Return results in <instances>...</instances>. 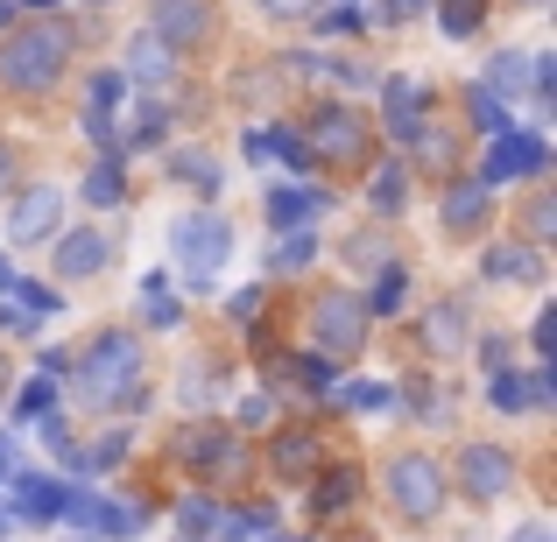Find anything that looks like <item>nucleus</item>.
Wrapping results in <instances>:
<instances>
[{
    "label": "nucleus",
    "instance_id": "nucleus-1",
    "mask_svg": "<svg viewBox=\"0 0 557 542\" xmlns=\"http://www.w3.org/2000/svg\"><path fill=\"white\" fill-rule=\"evenodd\" d=\"M64 64H71V28L64 22H36V28H22V36L0 50V78H8L14 92H42V85H57Z\"/></svg>",
    "mask_w": 557,
    "mask_h": 542
},
{
    "label": "nucleus",
    "instance_id": "nucleus-2",
    "mask_svg": "<svg viewBox=\"0 0 557 542\" xmlns=\"http://www.w3.org/2000/svg\"><path fill=\"white\" fill-rule=\"evenodd\" d=\"M135 374H141L135 339H127V331H107V339L85 353L78 388H85V402H92V408H113V402H135Z\"/></svg>",
    "mask_w": 557,
    "mask_h": 542
},
{
    "label": "nucleus",
    "instance_id": "nucleus-3",
    "mask_svg": "<svg viewBox=\"0 0 557 542\" xmlns=\"http://www.w3.org/2000/svg\"><path fill=\"white\" fill-rule=\"evenodd\" d=\"M170 240H177V261H184L190 282L212 289V282H219V268H226V254H233L226 218H219V212H184L177 226H170Z\"/></svg>",
    "mask_w": 557,
    "mask_h": 542
},
{
    "label": "nucleus",
    "instance_id": "nucleus-4",
    "mask_svg": "<svg viewBox=\"0 0 557 542\" xmlns=\"http://www.w3.org/2000/svg\"><path fill=\"white\" fill-rule=\"evenodd\" d=\"M311 339L325 345L332 360H360V345H368V303L360 297H325L311 311Z\"/></svg>",
    "mask_w": 557,
    "mask_h": 542
},
{
    "label": "nucleus",
    "instance_id": "nucleus-5",
    "mask_svg": "<svg viewBox=\"0 0 557 542\" xmlns=\"http://www.w3.org/2000/svg\"><path fill=\"white\" fill-rule=\"evenodd\" d=\"M388 501L403 507L409 521H431L437 507H445V472H437L431 458H395L388 465Z\"/></svg>",
    "mask_w": 557,
    "mask_h": 542
},
{
    "label": "nucleus",
    "instance_id": "nucleus-6",
    "mask_svg": "<svg viewBox=\"0 0 557 542\" xmlns=\"http://www.w3.org/2000/svg\"><path fill=\"white\" fill-rule=\"evenodd\" d=\"M544 135H536V127H502V135H494V149H487V177L480 184H516V177H536V169H544Z\"/></svg>",
    "mask_w": 557,
    "mask_h": 542
},
{
    "label": "nucleus",
    "instance_id": "nucleus-7",
    "mask_svg": "<svg viewBox=\"0 0 557 542\" xmlns=\"http://www.w3.org/2000/svg\"><path fill=\"white\" fill-rule=\"evenodd\" d=\"M304 155H325V163H360L368 155V135H360V121L346 106H325L318 113V135H311V149Z\"/></svg>",
    "mask_w": 557,
    "mask_h": 542
},
{
    "label": "nucleus",
    "instance_id": "nucleus-8",
    "mask_svg": "<svg viewBox=\"0 0 557 542\" xmlns=\"http://www.w3.org/2000/svg\"><path fill=\"white\" fill-rule=\"evenodd\" d=\"M57 226H64V198H57L50 184H42V190H22V204H14V218H8L14 247H36V240H50Z\"/></svg>",
    "mask_w": 557,
    "mask_h": 542
},
{
    "label": "nucleus",
    "instance_id": "nucleus-9",
    "mask_svg": "<svg viewBox=\"0 0 557 542\" xmlns=\"http://www.w3.org/2000/svg\"><path fill=\"white\" fill-rule=\"evenodd\" d=\"M149 14H156L149 36L163 42V50L170 42H205V28H212V0H156Z\"/></svg>",
    "mask_w": 557,
    "mask_h": 542
},
{
    "label": "nucleus",
    "instance_id": "nucleus-10",
    "mask_svg": "<svg viewBox=\"0 0 557 542\" xmlns=\"http://www.w3.org/2000/svg\"><path fill=\"white\" fill-rule=\"evenodd\" d=\"M459 472H466V493H480V501H494V493L516 479V465H508V451H494V444H473L459 458Z\"/></svg>",
    "mask_w": 557,
    "mask_h": 542
},
{
    "label": "nucleus",
    "instance_id": "nucleus-11",
    "mask_svg": "<svg viewBox=\"0 0 557 542\" xmlns=\"http://www.w3.org/2000/svg\"><path fill=\"white\" fill-rule=\"evenodd\" d=\"M381 106H388V135L395 141H417L423 135V85L417 78H388Z\"/></svg>",
    "mask_w": 557,
    "mask_h": 542
},
{
    "label": "nucleus",
    "instance_id": "nucleus-12",
    "mask_svg": "<svg viewBox=\"0 0 557 542\" xmlns=\"http://www.w3.org/2000/svg\"><path fill=\"white\" fill-rule=\"evenodd\" d=\"M64 501H71V493L57 487V479L14 472V515H22V521H57V515H64Z\"/></svg>",
    "mask_w": 557,
    "mask_h": 542
},
{
    "label": "nucleus",
    "instance_id": "nucleus-13",
    "mask_svg": "<svg viewBox=\"0 0 557 542\" xmlns=\"http://www.w3.org/2000/svg\"><path fill=\"white\" fill-rule=\"evenodd\" d=\"M325 204V190H311V184H283V190H269V226H289L297 232L304 218Z\"/></svg>",
    "mask_w": 557,
    "mask_h": 542
},
{
    "label": "nucleus",
    "instance_id": "nucleus-14",
    "mask_svg": "<svg viewBox=\"0 0 557 542\" xmlns=\"http://www.w3.org/2000/svg\"><path fill=\"white\" fill-rule=\"evenodd\" d=\"M480 268H487L494 282H544V254H530V247H487Z\"/></svg>",
    "mask_w": 557,
    "mask_h": 542
},
{
    "label": "nucleus",
    "instance_id": "nucleus-15",
    "mask_svg": "<svg viewBox=\"0 0 557 542\" xmlns=\"http://www.w3.org/2000/svg\"><path fill=\"white\" fill-rule=\"evenodd\" d=\"M184 458L205 465V472H219V465H233V437L212 430V423H190V430H184Z\"/></svg>",
    "mask_w": 557,
    "mask_h": 542
},
{
    "label": "nucleus",
    "instance_id": "nucleus-16",
    "mask_svg": "<svg viewBox=\"0 0 557 542\" xmlns=\"http://www.w3.org/2000/svg\"><path fill=\"white\" fill-rule=\"evenodd\" d=\"M57 268L64 275H99L107 268V240H99V232H71V240L57 247Z\"/></svg>",
    "mask_w": 557,
    "mask_h": 542
},
{
    "label": "nucleus",
    "instance_id": "nucleus-17",
    "mask_svg": "<svg viewBox=\"0 0 557 542\" xmlns=\"http://www.w3.org/2000/svg\"><path fill=\"white\" fill-rule=\"evenodd\" d=\"M487 218V184H459L445 198V232H473Z\"/></svg>",
    "mask_w": 557,
    "mask_h": 542
},
{
    "label": "nucleus",
    "instance_id": "nucleus-18",
    "mask_svg": "<svg viewBox=\"0 0 557 542\" xmlns=\"http://www.w3.org/2000/svg\"><path fill=\"white\" fill-rule=\"evenodd\" d=\"M247 155H255V163H289V169H297L304 141L289 135V127H261V135H247Z\"/></svg>",
    "mask_w": 557,
    "mask_h": 542
},
{
    "label": "nucleus",
    "instance_id": "nucleus-19",
    "mask_svg": "<svg viewBox=\"0 0 557 542\" xmlns=\"http://www.w3.org/2000/svg\"><path fill=\"white\" fill-rule=\"evenodd\" d=\"M487 394H494V408H536L550 394V380H522V374H508V366H502Z\"/></svg>",
    "mask_w": 557,
    "mask_h": 542
},
{
    "label": "nucleus",
    "instance_id": "nucleus-20",
    "mask_svg": "<svg viewBox=\"0 0 557 542\" xmlns=\"http://www.w3.org/2000/svg\"><path fill=\"white\" fill-rule=\"evenodd\" d=\"M311 465H318V444H311V437H304V430L275 437V472H283V479H304V472H311Z\"/></svg>",
    "mask_w": 557,
    "mask_h": 542
},
{
    "label": "nucleus",
    "instance_id": "nucleus-21",
    "mask_svg": "<svg viewBox=\"0 0 557 542\" xmlns=\"http://www.w3.org/2000/svg\"><path fill=\"white\" fill-rule=\"evenodd\" d=\"M141 317H149V325H177V289L163 282V275H149V282H141Z\"/></svg>",
    "mask_w": 557,
    "mask_h": 542
},
{
    "label": "nucleus",
    "instance_id": "nucleus-22",
    "mask_svg": "<svg viewBox=\"0 0 557 542\" xmlns=\"http://www.w3.org/2000/svg\"><path fill=\"white\" fill-rule=\"evenodd\" d=\"M163 169H170V177H184V184H198V190H219V163H212V155H198V149H177Z\"/></svg>",
    "mask_w": 557,
    "mask_h": 542
},
{
    "label": "nucleus",
    "instance_id": "nucleus-23",
    "mask_svg": "<svg viewBox=\"0 0 557 542\" xmlns=\"http://www.w3.org/2000/svg\"><path fill=\"white\" fill-rule=\"evenodd\" d=\"M127 71H135L141 85H163V78H170V50H163L156 36H141V42H135V56H127Z\"/></svg>",
    "mask_w": 557,
    "mask_h": 542
},
{
    "label": "nucleus",
    "instance_id": "nucleus-24",
    "mask_svg": "<svg viewBox=\"0 0 557 542\" xmlns=\"http://www.w3.org/2000/svg\"><path fill=\"white\" fill-rule=\"evenodd\" d=\"M275 374H289L297 388H311V394H332V366L325 360H269Z\"/></svg>",
    "mask_w": 557,
    "mask_h": 542
},
{
    "label": "nucleus",
    "instance_id": "nucleus-25",
    "mask_svg": "<svg viewBox=\"0 0 557 542\" xmlns=\"http://www.w3.org/2000/svg\"><path fill=\"white\" fill-rule=\"evenodd\" d=\"M368 198H374V212H403V204H409V184H403V169H374V190H368Z\"/></svg>",
    "mask_w": 557,
    "mask_h": 542
},
{
    "label": "nucleus",
    "instance_id": "nucleus-26",
    "mask_svg": "<svg viewBox=\"0 0 557 542\" xmlns=\"http://www.w3.org/2000/svg\"><path fill=\"white\" fill-rule=\"evenodd\" d=\"M85 198H92V204H121V198H127L121 163H92V177H85Z\"/></svg>",
    "mask_w": 557,
    "mask_h": 542
},
{
    "label": "nucleus",
    "instance_id": "nucleus-27",
    "mask_svg": "<svg viewBox=\"0 0 557 542\" xmlns=\"http://www.w3.org/2000/svg\"><path fill=\"white\" fill-rule=\"evenodd\" d=\"M522 71H530V56H516V50H508V56H494V71H487V92H522Z\"/></svg>",
    "mask_w": 557,
    "mask_h": 542
},
{
    "label": "nucleus",
    "instance_id": "nucleus-28",
    "mask_svg": "<svg viewBox=\"0 0 557 542\" xmlns=\"http://www.w3.org/2000/svg\"><path fill=\"white\" fill-rule=\"evenodd\" d=\"M311 254H318V240H311V232H289V240H283V254H269V268H311Z\"/></svg>",
    "mask_w": 557,
    "mask_h": 542
},
{
    "label": "nucleus",
    "instance_id": "nucleus-29",
    "mask_svg": "<svg viewBox=\"0 0 557 542\" xmlns=\"http://www.w3.org/2000/svg\"><path fill=\"white\" fill-rule=\"evenodd\" d=\"M459 339H466V311H459V303L431 311V345H459Z\"/></svg>",
    "mask_w": 557,
    "mask_h": 542
},
{
    "label": "nucleus",
    "instance_id": "nucleus-30",
    "mask_svg": "<svg viewBox=\"0 0 557 542\" xmlns=\"http://www.w3.org/2000/svg\"><path fill=\"white\" fill-rule=\"evenodd\" d=\"M339 402L346 408H388L395 388H381V380H354V388H339Z\"/></svg>",
    "mask_w": 557,
    "mask_h": 542
},
{
    "label": "nucleus",
    "instance_id": "nucleus-31",
    "mask_svg": "<svg viewBox=\"0 0 557 542\" xmlns=\"http://www.w3.org/2000/svg\"><path fill=\"white\" fill-rule=\"evenodd\" d=\"M14 416H22V423H42V416H50V374H42V380H28V388H22Z\"/></svg>",
    "mask_w": 557,
    "mask_h": 542
},
{
    "label": "nucleus",
    "instance_id": "nucleus-32",
    "mask_svg": "<svg viewBox=\"0 0 557 542\" xmlns=\"http://www.w3.org/2000/svg\"><path fill=\"white\" fill-rule=\"evenodd\" d=\"M437 28H445V36H473L480 8H473V0H445V22H437Z\"/></svg>",
    "mask_w": 557,
    "mask_h": 542
},
{
    "label": "nucleus",
    "instance_id": "nucleus-33",
    "mask_svg": "<svg viewBox=\"0 0 557 542\" xmlns=\"http://www.w3.org/2000/svg\"><path fill=\"white\" fill-rule=\"evenodd\" d=\"M346 501H354V479H346V472H339V479H325V487L311 493V507H318V515H332V507H346Z\"/></svg>",
    "mask_w": 557,
    "mask_h": 542
},
{
    "label": "nucleus",
    "instance_id": "nucleus-34",
    "mask_svg": "<svg viewBox=\"0 0 557 542\" xmlns=\"http://www.w3.org/2000/svg\"><path fill=\"white\" fill-rule=\"evenodd\" d=\"M14 303H22V317H42V311H57V297H50V289H36V282H14Z\"/></svg>",
    "mask_w": 557,
    "mask_h": 542
},
{
    "label": "nucleus",
    "instance_id": "nucleus-35",
    "mask_svg": "<svg viewBox=\"0 0 557 542\" xmlns=\"http://www.w3.org/2000/svg\"><path fill=\"white\" fill-rule=\"evenodd\" d=\"M354 28H360L354 8H325V14H318V36H354Z\"/></svg>",
    "mask_w": 557,
    "mask_h": 542
},
{
    "label": "nucleus",
    "instance_id": "nucleus-36",
    "mask_svg": "<svg viewBox=\"0 0 557 542\" xmlns=\"http://www.w3.org/2000/svg\"><path fill=\"white\" fill-rule=\"evenodd\" d=\"M395 297H403V268H381V282H374V303H368V311H395Z\"/></svg>",
    "mask_w": 557,
    "mask_h": 542
},
{
    "label": "nucleus",
    "instance_id": "nucleus-37",
    "mask_svg": "<svg viewBox=\"0 0 557 542\" xmlns=\"http://www.w3.org/2000/svg\"><path fill=\"white\" fill-rule=\"evenodd\" d=\"M473 113H480V127H494V135H502V127H508V113L494 106V92H487V85H480V92H473Z\"/></svg>",
    "mask_w": 557,
    "mask_h": 542
},
{
    "label": "nucleus",
    "instance_id": "nucleus-38",
    "mask_svg": "<svg viewBox=\"0 0 557 542\" xmlns=\"http://www.w3.org/2000/svg\"><path fill=\"white\" fill-rule=\"evenodd\" d=\"M212 529V501H184V535H205Z\"/></svg>",
    "mask_w": 557,
    "mask_h": 542
},
{
    "label": "nucleus",
    "instance_id": "nucleus-39",
    "mask_svg": "<svg viewBox=\"0 0 557 542\" xmlns=\"http://www.w3.org/2000/svg\"><path fill=\"white\" fill-rule=\"evenodd\" d=\"M261 8H269V14H275V22H297V14H311V8H318V0H261Z\"/></svg>",
    "mask_w": 557,
    "mask_h": 542
},
{
    "label": "nucleus",
    "instance_id": "nucleus-40",
    "mask_svg": "<svg viewBox=\"0 0 557 542\" xmlns=\"http://www.w3.org/2000/svg\"><path fill=\"white\" fill-rule=\"evenodd\" d=\"M261 311V289H240V297H233V317H240V325H247V317H255Z\"/></svg>",
    "mask_w": 557,
    "mask_h": 542
},
{
    "label": "nucleus",
    "instance_id": "nucleus-41",
    "mask_svg": "<svg viewBox=\"0 0 557 542\" xmlns=\"http://www.w3.org/2000/svg\"><path fill=\"white\" fill-rule=\"evenodd\" d=\"M550 345H557V317L544 311V317H536V353H550Z\"/></svg>",
    "mask_w": 557,
    "mask_h": 542
},
{
    "label": "nucleus",
    "instance_id": "nucleus-42",
    "mask_svg": "<svg viewBox=\"0 0 557 542\" xmlns=\"http://www.w3.org/2000/svg\"><path fill=\"white\" fill-rule=\"evenodd\" d=\"M516 542H557V535H550V529H544V521H530V529H522V535H516Z\"/></svg>",
    "mask_w": 557,
    "mask_h": 542
},
{
    "label": "nucleus",
    "instance_id": "nucleus-43",
    "mask_svg": "<svg viewBox=\"0 0 557 542\" xmlns=\"http://www.w3.org/2000/svg\"><path fill=\"white\" fill-rule=\"evenodd\" d=\"M8 177H14V149H0V190H8Z\"/></svg>",
    "mask_w": 557,
    "mask_h": 542
},
{
    "label": "nucleus",
    "instance_id": "nucleus-44",
    "mask_svg": "<svg viewBox=\"0 0 557 542\" xmlns=\"http://www.w3.org/2000/svg\"><path fill=\"white\" fill-rule=\"evenodd\" d=\"M0 289H14V268H8V261H0Z\"/></svg>",
    "mask_w": 557,
    "mask_h": 542
},
{
    "label": "nucleus",
    "instance_id": "nucleus-45",
    "mask_svg": "<svg viewBox=\"0 0 557 542\" xmlns=\"http://www.w3.org/2000/svg\"><path fill=\"white\" fill-rule=\"evenodd\" d=\"M0 394H8V366H0Z\"/></svg>",
    "mask_w": 557,
    "mask_h": 542
},
{
    "label": "nucleus",
    "instance_id": "nucleus-46",
    "mask_svg": "<svg viewBox=\"0 0 557 542\" xmlns=\"http://www.w3.org/2000/svg\"><path fill=\"white\" fill-rule=\"evenodd\" d=\"M0 22H8V0H0Z\"/></svg>",
    "mask_w": 557,
    "mask_h": 542
},
{
    "label": "nucleus",
    "instance_id": "nucleus-47",
    "mask_svg": "<svg viewBox=\"0 0 557 542\" xmlns=\"http://www.w3.org/2000/svg\"><path fill=\"white\" fill-rule=\"evenodd\" d=\"M28 8H50V0H28Z\"/></svg>",
    "mask_w": 557,
    "mask_h": 542
},
{
    "label": "nucleus",
    "instance_id": "nucleus-48",
    "mask_svg": "<svg viewBox=\"0 0 557 542\" xmlns=\"http://www.w3.org/2000/svg\"><path fill=\"white\" fill-rule=\"evenodd\" d=\"M0 521H8V515H0Z\"/></svg>",
    "mask_w": 557,
    "mask_h": 542
},
{
    "label": "nucleus",
    "instance_id": "nucleus-49",
    "mask_svg": "<svg viewBox=\"0 0 557 542\" xmlns=\"http://www.w3.org/2000/svg\"><path fill=\"white\" fill-rule=\"evenodd\" d=\"M92 8H99V0H92Z\"/></svg>",
    "mask_w": 557,
    "mask_h": 542
},
{
    "label": "nucleus",
    "instance_id": "nucleus-50",
    "mask_svg": "<svg viewBox=\"0 0 557 542\" xmlns=\"http://www.w3.org/2000/svg\"><path fill=\"white\" fill-rule=\"evenodd\" d=\"M473 8H480V0H473Z\"/></svg>",
    "mask_w": 557,
    "mask_h": 542
},
{
    "label": "nucleus",
    "instance_id": "nucleus-51",
    "mask_svg": "<svg viewBox=\"0 0 557 542\" xmlns=\"http://www.w3.org/2000/svg\"><path fill=\"white\" fill-rule=\"evenodd\" d=\"M78 542H85V535H78Z\"/></svg>",
    "mask_w": 557,
    "mask_h": 542
}]
</instances>
